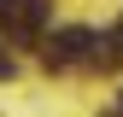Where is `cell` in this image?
Returning <instances> with one entry per match:
<instances>
[{
    "mask_svg": "<svg viewBox=\"0 0 123 117\" xmlns=\"http://www.w3.org/2000/svg\"><path fill=\"white\" fill-rule=\"evenodd\" d=\"M47 23V0H12L6 12H0V29H6V35H35V29Z\"/></svg>",
    "mask_w": 123,
    "mask_h": 117,
    "instance_id": "obj_2",
    "label": "cell"
},
{
    "mask_svg": "<svg viewBox=\"0 0 123 117\" xmlns=\"http://www.w3.org/2000/svg\"><path fill=\"white\" fill-rule=\"evenodd\" d=\"M117 29H123V23H117Z\"/></svg>",
    "mask_w": 123,
    "mask_h": 117,
    "instance_id": "obj_6",
    "label": "cell"
},
{
    "mask_svg": "<svg viewBox=\"0 0 123 117\" xmlns=\"http://www.w3.org/2000/svg\"><path fill=\"white\" fill-rule=\"evenodd\" d=\"M117 99H123V94H117Z\"/></svg>",
    "mask_w": 123,
    "mask_h": 117,
    "instance_id": "obj_5",
    "label": "cell"
},
{
    "mask_svg": "<svg viewBox=\"0 0 123 117\" xmlns=\"http://www.w3.org/2000/svg\"><path fill=\"white\" fill-rule=\"evenodd\" d=\"M94 35H100V29H88V23H70V29H59V35H47V47H41V58H47L53 70L88 64V53H94Z\"/></svg>",
    "mask_w": 123,
    "mask_h": 117,
    "instance_id": "obj_1",
    "label": "cell"
},
{
    "mask_svg": "<svg viewBox=\"0 0 123 117\" xmlns=\"http://www.w3.org/2000/svg\"><path fill=\"white\" fill-rule=\"evenodd\" d=\"M6 6H12V0H0V12H6Z\"/></svg>",
    "mask_w": 123,
    "mask_h": 117,
    "instance_id": "obj_4",
    "label": "cell"
},
{
    "mask_svg": "<svg viewBox=\"0 0 123 117\" xmlns=\"http://www.w3.org/2000/svg\"><path fill=\"white\" fill-rule=\"evenodd\" d=\"M12 70H18V64H12V53H6V47H0V82H6V76H12Z\"/></svg>",
    "mask_w": 123,
    "mask_h": 117,
    "instance_id": "obj_3",
    "label": "cell"
}]
</instances>
